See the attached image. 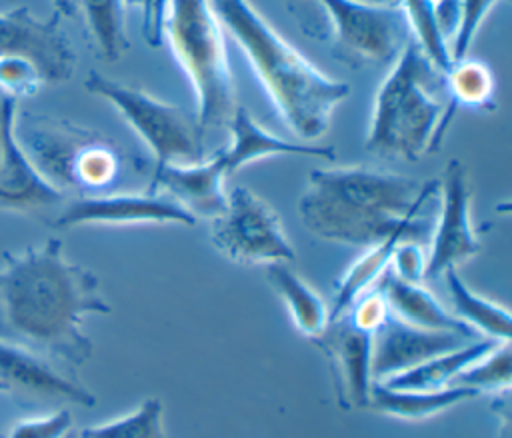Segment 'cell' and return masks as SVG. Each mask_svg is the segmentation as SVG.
I'll return each mask as SVG.
<instances>
[{
  "label": "cell",
  "mask_w": 512,
  "mask_h": 438,
  "mask_svg": "<svg viewBox=\"0 0 512 438\" xmlns=\"http://www.w3.org/2000/svg\"><path fill=\"white\" fill-rule=\"evenodd\" d=\"M0 266V340L28 348L54 364L80 368L94 342L84 330L88 316L112 306L98 276L66 258L60 238L22 252H6Z\"/></svg>",
  "instance_id": "obj_1"
},
{
  "label": "cell",
  "mask_w": 512,
  "mask_h": 438,
  "mask_svg": "<svg viewBox=\"0 0 512 438\" xmlns=\"http://www.w3.org/2000/svg\"><path fill=\"white\" fill-rule=\"evenodd\" d=\"M438 192V182L374 166L314 168L298 198L302 226L316 238L370 246L394 232H424L422 210Z\"/></svg>",
  "instance_id": "obj_2"
},
{
  "label": "cell",
  "mask_w": 512,
  "mask_h": 438,
  "mask_svg": "<svg viewBox=\"0 0 512 438\" xmlns=\"http://www.w3.org/2000/svg\"><path fill=\"white\" fill-rule=\"evenodd\" d=\"M222 28L242 48L280 120L300 142H316L350 84L330 78L286 42L248 0H208Z\"/></svg>",
  "instance_id": "obj_3"
},
{
  "label": "cell",
  "mask_w": 512,
  "mask_h": 438,
  "mask_svg": "<svg viewBox=\"0 0 512 438\" xmlns=\"http://www.w3.org/2000/svg\"><path fill=\"white\" fill-rule=\"evenodd\" d=\"M454 114L442 72L410 38L376 90L366 150L416 162L440 148Z\"/></svg>",
  "instance_id": "obj_4"
},
{
  "label": "cell",
  "mask_w": 512,
  "mask_h": 438,
  "mask_svg": "<svg viewBox=\"0 0 512 438\" xmlns=\"http://www.w3.org/2000/svg\"><path fill=\"white\" fill-rule=\"evenodd\" d=\"M162 36L196 94V122L208 130L228 126L238 102L224 28L208 0H168Z\"/></svg>",
  "instance_id": "obj_5"
},
{
  "label": "cell",
  "mask_w": 512,
  "mask_h": 438,
  "mask_svg": "<svg viewBox=\"0 0 512 438\" xmlns=\"http://www.w3.org/2000/svg\"><path fill=\"white\" fill-rule=\"evenodd\" d=\"M290 4L300 26L326 42L336 60L360 70L394 60L412 38L400 4H368L360 0H298Z\"/></svg>",
  "instance_id": "obj_6"
},
{
  "label": "cell",
  "mask_w": 512,
  "mask_h": 438,
  "mask_svg": "<svg viewBox=\"0 0 512 438\" xmlns=\"http://www.w3.org/2000/svg\"><path fill=\"white\" fill-rule=\"evenodd\" d=\"M84 88L112 104V108L148 146L156 160V168L164 164H194L206 158L204 132L196 118L180 106L108 78L96 70L88 72Z\"/></svg>",
  "instance_id": "obj_7"
},
{
  "label": "cell",
  "mask_w": 512,
  "mask_h": 438,
  "mask_svg": "<svg viewBox=\"0 0 512 438\" xmlns=\"http://www.w3.org/2000/svg\"><path fill=\"white\" fill-rule=\"evenodd\" d=\"M210 242L240 266H270L294 260V246L284 234L274 208L248 186L226 192L220 214L210 218Z\"/></svg>",
  "instance_id": "obj_8"
},
{
  "label": "cell",
  "mask_w": 512,
  "mask_h": 438,
  "mask_svg": "<svg viewBox=\"0 0 512 438\" xmlns=\"http://www.w3.org/2000/svg\"><path fill=\"white\" fill-rule=\"evenodd\" d=\"M62 16L54 10L38 18L28 6L0 12V58L18 56L30 60L44 84H62L76 70V52L62 30Z\"/></svg>",
  "instance_id": "obj_9"
},
{
  "label": "cell",
  "mask_w": 512,
  "mask_h": 438,
  "mask_svg": "<svg viewBox=\"0 0 512 438\" xmlns=\"http://www.w3.org/2000/svg\"><path fill=\"white\" fill-rule=\"evenodd\" d=\"M436 194L440 196V210L428 250L424 278H438L448 268H458L460 264L478 256L482 250L478 234L472 226L470 182L462 160L452 158L444 166Z\"/></svg>",
  "instance_id": "obj_10"
},
{
  "label": "cell",
  "mask_w": 512,
  "mask_h": 438,
  "mask_svg": "<svg viewBox=\"0 0 512 438\" xmlns=\"http://www.w3.org/2000/svg\"><path fill=\"white\" fill-rule=\"evenodd\" d=\"M198 218L164 192H120L78 196L56 216V228L74 226H142L182 224L194 226Z\"/></svg>",
  "instance_id": "obj_11"
},
{
  "label": "cell",
  "mask_w": 512,
  "mask_h": 438,
  "mask_svg": "<svg viewBox=\"0 0 512 438\" xmlns=\"http://www.w3.org/2000/svg\"><path fill=\"white\" fill-rule=\"evenodd\" d=\"M328 360L336 402L342 410L368 408L372 376V334L356 328L348 316L330 320L310 340Z\"/></svg>",
  "instance_id": "obj_12"
},
{
  "label": "cell",
  "mask_w": 512,
  "mask_h": 438,
  "mask_svg": "<svg viewBox=\"0 0 512 438\" xmlns=\"http://www.w3.org/2000/svg\"><path fill=\"white\" fill-rule=\"evenodd\" d=\"M98 132L38 114L16 116V138L38 174L56 190H72V172L82 148Z\"/></svg>",
  "instance_id": "obj_13"
},
{
  "label": "cell",
  "mask_w": 512,
  "mask_h": 438,
  "mask_svg": "<svg viewBox=\"0 0 512 438\" xmlns=\"http://www.w3.org/2000/svg\"><path fill=\"white\" fill-rule=\"evenodd\" d=\"M230 142L226 148L218 150L212 158H204L206 174L224 186L226 178L238 168H244L252 162L270 158V156H316L332 160L336 150L332 146H320L316 142L286 140L272 134L260 122L254 120L246 106H236L230 122Z\"/></svg>",
  "instance_id": "obj_14"
},
{
  "label": "cell",
  "mask_w": 512,
  "mask_h": 438,
  "mask_svg": "<svg viewBox=\"0 0 512 438\" xmlns=\"http://www.w3.org/2000/svg\"><path fill=\"white\" fill-rule=\"evenodd\" d=\"M18 100L0 90V208L30 212L62 204L66 194L48 184L16 138Z\"/></svg>",
  "instance_id": "obj_15"
},
{
  "label": "cell",
  "mask_w": 512,
  "mask_h": 438,
  "mask_svg": "<svg viewBox=\"0 0 512 438\" xmlns=\"http://www.w3.org/2000/svg\"><path fill=\"white\" fill-rule=\"evenodd\" d=\"M470 340L454 332L426 330L398 320L388 314L382 326L372 334V376L382 382L390 376L406 372L442 352L458 348Z\"/></svg>",
  "instance_id": "obj_16"
},
{
  "label": "cell",
  "mask_w": 512,
  "mask_h": 438,
  "mask_svg": "<svg viewBox=\"0 0 512 438\" xmlns=\"http://www.w3.org/2000/svg\"><path fill=\"white\" fill-rule=\"evenodd\" d=\"M0 382L8 388V392L18 388L36 396L56 398L78 406L96 404V396L80 382L64 374L60 366L28 348L4 340H0Z\"/></svg>",
  "instance_id": "obj_17"
},
{
  "label": "cell",
  "mask_w": 512,
  "mask_h": 438,
  "mask_svg": "<svg viewBox=\"0 0 512 438\" xmlns=\"http://www.w3.org/2000/svg\"><path fill=\"white\" fill-rule=\"evenodd\" d=\"M376 288L384 296L390 314L406 324L426 330L454 332L468 338H482L452 312H448V308L420 282L402 280L388 268L378 280Z\"/></svg>",
  "instance_id": "obj_18"
},
{
  "label": "cell",
  "mask_w": 512,
  "mask_h": 438,
  "mask_svg": "<svg viewBox=\"0 0 512 438\" xmlns=\"http://www.w3.org/2000/svg\"><path fill=\"white\" fill-rule=\"evenodd\" d=\"M476 396L480 394L462 386H448L440 390H402L374 382L368 408L396 420L420 422Z\"/></svg>",
  "instance_id": "obj_19"
},
{
  "label": "cell",
  "mask_w": 512,
  "mask_h": 438,
  "mask_svg": "<svg viewBox=\"0 0 512 438\" xmlns=\"http://www.w3.org/2000/svg\"><path fill=\"white\" fill-rule=\"evenodd\" d=\"M290 262H278L266 266V278L278 298L284 302L294 328L308 340L316 338L330 322V308L324 298L304 282Z\"/></svg>",
  "instance_id": "obj_20"
},
{
  "label": "cell",
  "mask_w": 512,
  "mask_h": 438,
  "mask_svg": "<svg viewBox=\"0 0 512 438\" xmlns=\"http://www.w3.org/2000/svg\"><path fill=\"white\" fill-rule=\"evenodd\" d=\"M408 238L416 240L408 232H394V234L366 246V250L346 268V272L342 274V278L336 284L334 302L330 308V320L342 318L364 292L372 290L378 284L382 274L390 268L394 248L398 246V242L408 240Z\"/></svg>",
  "instance_id": "obj_21"
},
{
  "label": "cell",
  "mask_w": 512,
  "mask_h": 438,
  "mask_svg": "<svg viewBox=\"0 0 512 438\" xmlns=\"http://www.w3.org/2000/svg\"><path fill=\"white\" fill-rule=\"evenodd\" d=\"M442 276L448 284V292L452 298V306H454L452 314L458 320H462L468 328H472L482 338H490L496 342H510L512 322H510L508 308L472 290L460 276L458 268H448Z\"/></svg>",
  "instance_id": "obj_22"
},
{
  "label": "cell",
  "mask_w": 512,
  "mask_h": 438,
  "mask_svg": "<svg viewBox=\"0 0 512 438\" xmlns=\"http://www.w3.org/2000/svg\"><path fill=\"white\" fill-rule=\"evenodd\" d=\"M496 340L490 338H476L470 340L458 348H452L448 352H442L406 372H400L396 376H390L382 380L380 384H386L390 388H402V390H440L452 386L454 378L476 358H480L484 352H488Z\"/></svg>",
  "instance_id": "obj_23"
},
{
  "label": "cell",
  "mask_w": 512,
  "mask_h": 438,
  "mask_svg": "<svg viewBox=\"0 0 512 438\" xmlns=\"http://www.w3.org/2000/svg\"><path fill=\"white\" fill-rule=\"evenodd\" d=\"M444 76L446 96L458 110L460 106L470 110H494V76L488 64L474 58H460L450 64Z\"/></svg>",
  "instance_id": "obj_24"
},
{
  "label": "cell",
  "mask_w": 512,
  "mask_h": 438,
  "mask_svg": "<svg viewBox=\"0 0 512 438\" xmlns=\"http://www.w3.org/2000/svg\"><path fill=\"white\" fill-rule=\"evenodd\" d=\"M82 8L88 32L102 58L116 62L128 48L124 0H76Z\"/></svg>",
  "instance_id": "obj_25"
},
{
  "label": "cell",
  "mask_w": 512,
  "mask_h": 438,
  "mask_svg": "<svg viewBox=\"0 0 512 438\" xmlns=\"http://www.w3.org/2000/svg\"><path fill=\"white\" fill-rule=\"evenodd\" d=\"M76 438H166L164 404L150 396L124 416L82 428Z\"/></svg>",
  "instance_id": "obj_26"
},
{
  "label": "cell",
  "mask_w": 512,
  "mask_h": 438,
  "mask_svg": "<svg viewBox=\"0 0 512 438\" xmlns=\"http://www.w3.org/2000/svg\"><path fill=\"white\" fill-rule=\"evenodd\" d=\"M412 40L422 48V52L432 60V64L446 72L450 64L454 62L450 56V42L440 30V24L436 20V12L430 0H398Z\"/></svg>",
  "instance_id": "obj_27"
},
{
  "label": "cell",
  "mask_w": 512,
  "mask_h": 438,
  "mask_svg": "<svg viewBox=\"0 0 512 438\" xmlns=\"http://www.w3.org/2000/svg\"><path fill=\"white\" fill-rule=\"evenodd\" d=\"M512 380V354L510 342H498L480 358L470 362L452 382V386L482 392H502L510 388Z\"/></svg>",
  "instance_id": "obj_28"
},
{
  "label": "cell",
  "mask_w": 512,
  "mask_h": 438,
  "mask_svg": "<svg viewBox=\"0 0 512 438\" xmlns=\"http://www.w3.org/2000/svg\"><path fill=\"white\" fill-rule=\"evenodd\" d=\"M42 86V74L30 60L18 56L0 58V90L4 94L20 102L22 98L34 96Z\"/></svg>",
  "instance_id": "obj_29"
},
{
  "label": "cell",
  "mask_w": 512,
  "mask_h": 438,
  "mask_svg": "<svg viewBox=\"0 0 512 438\" xmlns=\"http://www.w3.org/2000/svg\"><path fill=\"white\" fill-rule=\"evenodd\" d=\"M498 0H460V18L456 34L450 42L452 60H460L468 56V50L484 24L486 16L492 12Z\"/></svg>",
  "instance_id": "obj_30"
},
{
  "label": "cell",
  "mask_w": 512,
  "mask_h": 438,
  "mask_svg": "<svg viewBox=\"0 0 512 438\" xmlns=\"http://www.w3.org/2000/svg\"><path fill=\"white\" fill-rule=\"evenodd\" d=\"M74 418L68 408L54 410L50 414L42 416H30L24 420H18L6 438H66L72 434Z\"/></svg>",
  "instance_id": "obj_31"
},
{
  "label": "cell",
  "mask_w": 512,
  "mask_h": 438,
  "mask_svg": "<svg viewBox=\"0 0 512 438\" xmlns=\"http://www.w3.org/2000/svg\"><path fill=\"white\" fill-rule=\"evenodd\" d=\"M428 252L416 240L398 242L390 260V272L408 282H422L426 276Z\"/></svg>",
  "instance_id": "obj_32"
},
{
  "label": "cell",
  "mask_w": 512,
  "mask_h": 438,
  "mask_svg": "<svg viewBox=\"0 0 512 438\" xmlns=\"http://www.w3.org/2000/svg\"><path fill=\"white\" fill-rule=\"evenodd\" d=\"M388 314L390 310L386 306V300L380 294V290L374 286L372 290L364 292L344 316H348L356 328L368 334H374L382 326V322L388 318Z\"/></svg>",
  "instance_id": "obj_33"
},
{
  "label": "cell",
  "mask_w": 512,
  "mask_h": 438,
  "mask_svg": "<svg viewBox=\"0 0 512 438\" xmlns=\"http://www.w3.org/2000/svg\"><path fill=\"white\" fill-rule=\"evenodd\" d=\"M168 0H148L144 6V38L146 42L156 48L162 40V20L166 12Z\"/></svg>",
  "instance_id": "obj_34"
},
{
  "label": "cell",
  "mask_w": 512,
  "mask_h": 438,
  "mask_svg": "<svg viewBox=\"0 0 512 438\" xmlns=\"http://www.w3.org/2000/svg\"><path fill=\"white\" fill-rule=\"evenodd\" d=\"M54 2V10L60 16H72L76 12V0H52Z\"/></svg>",
  "instance_id": "obj_35"
},
{
  "label": "cell",
  "mask_w": 512,
  "mask_h": 438,
  "mask_svg": "<svg viewBox=\"0 0 512 438\" xmlns=\"http://www.w3.org/2000/svg\"><path fill=\"white\" fill-rule=\"evenodd\" d=\"M360 2H368V4H398V0H360Z\"/></svg>",
  "instance_id": "obj_36"
},
{
  "label": "cell",
  "mask_w": 512,
  "mask_h": 438,
  "mask_svg": "<svg viewBox=\"0 0 512 438\" xmlns=\"http://www.w3.org/2000/svg\"><path fill=\"white\" fill-rule=\"evenodd\" d=\"M4 392H8V388H6V386L0 382V394H4Z\"/></svg>",
  "instance_id": "obj_37"
},
{
  "label": "cell",
  "mask_w": 512,
  "mask_h": 438,
  "mask_svg": "<svg viewBox=\"0 0 512 438\" xmlns=\"http://www.w3.org/2000/svg\"><path fill=\"white\" fill-rule=\"evenodd\" d=\"M66 438H76V434H74V432H72V434H68V436H66Z\"/></svg>",
  "instance_id": "obj_38"
}]
</instances>
